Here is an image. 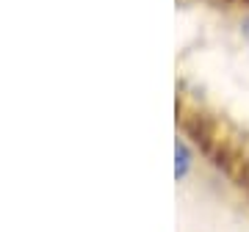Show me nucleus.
<instances>
[{"instance_id": "nucleus-1", "label": "nucleus", "mask_w": 249, "mask_h": 232, "mask_svg": "<svg viewBox=\"0 0 249 232\" xmlns=\"http://www.w3.org/2000/svg\"><path fill=\"white\" fill-rule=\"evenodd\" d=\"M186 166H188V152H186L183 144H178V177L186 174Z\"/></svg>"}]
</instances>
